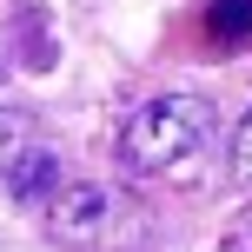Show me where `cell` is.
<instances>
[{"mask_svg":"<svg viewBox=\"0 0 252 252\" xmlns=\"http://www.w3.org/2000/svg\"><path fill=\"white\" fill-rule=\"evenodd\" d=\"M206 146H213V106L192 93H159L120 126V166L133 179H199Z\"/></svg>","mask_w":252,"mask_h":252,"instance_id":"cell-1","label":"cell"},{"mask_svg":"<svg viewBox=\"0 0 252 252\" xmlns=\"http://www.w3.org/2000/svg\"><path fill=\"white\" fill-rule=\"evenodd\" d=\"M47 219H53V232L60 239H93V232L113 219V192L106 186H93V179H80V186H66V192H53V206H47Z\"/></svg>","mask_w":252,"mask_h":252,"instance_id":"cell-2","label":"cell"},{"mask_svg":"<svg viewBox=\"0 0 252 252\" xmlns=\"http://www.w3.org/2000/svg\"><path fill=\"white\" fill-rule=\"evenodd\" d=\"M53 192H60V153L27 146L20 159L7 166V199L13 206H53Z\"/></svg>","mask_w":252,"mask_h":252,"instance_id":"cell-3","label":"cell"},{"mask_svg":"<svg viewBox=\"0 0 252 252\" xmlns=\"http://www.w3.org/2000/svg\"><path fill=\"white\" fill-rule=\"evenodd\" d=\"M27 146H33V120H27L20 106H0V179H7V166L20 159Z\"/></svg>","mask_w":252,"mask_h":252,"instance_id":"cell-4","label":"cell"},{"mask_svg":"<svg viewBox=\"0 0 252 252\" xmlns=\"http://www.w3.org/2000/svg\"><path fill=\"white\" fill-rule=\"evenodd\" d=\"M20 33H27V66L47 73V66H53V47H47V27H40V7H20Z\"/></svg>","mask_w":252,"mask_h":252,"instance_id":"cell-5","label":"cell"},{"mask_svg":"<svg viewBox=\"0 0 252 252\" xmlns=\"http://www.w3.org/2000/svg\"><path fill=\"white\" fill-rule=\"evenodd\" d=\"M213 33L219 40H246L252 33V0H219L213 7Z\"/></svg>","mask_w":252,"mask_h":252,"instance_id":"cell-6","label":"cell"},{"mask_svg":"<svg viewBox=\"0 0 252 252\" xmlns=\"http://www.w3.org/2000/svg\"><path fill=\"white\" fill-rule=\"evenodd\" d=\"M232 173L252 186V106H246V120H239V139H232Z\"/></svg>","mask_w":252,"mask_h":252,"instance_id":"cell-7","label":"cell"},{"mask_svg":"<svg viewBox=\"0 0 252 252\" xmlns=\"http://www.w3.org/2000/svg\"><path fill=\"white\" fill-rule=\"evenodd\" d=\"M219 252H252V213H246V219H239V226H232V232H226V246H219Z\"/></svg>","mask_w":252,"mask_h":252,"instance_id":"cell-8","label":"cell"}]
</instances>
